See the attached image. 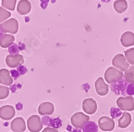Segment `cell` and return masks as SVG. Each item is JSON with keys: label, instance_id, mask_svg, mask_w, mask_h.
<instances>
[{"label": "cell", "instance_id": "cell-14", "mask_svg": "<svg viewBox=\"0 0 134 132\" xmlns=\"http://www.w3.org/2000/svg\"><path fill=\"white\" fill-rule=\"evenodd\" d=\"M32 6L28 0H20L17 7V11L20 15H26L30 12Z\"/></svg>", "mask_w": 134, "mask_h": 132}, {"label": "cell", "instance_id": "cell-32", "mask_svg": "<svg viewBox=\"0 0 134 132\" xmlns=\"http://www.w3.org/2000/svg\"><path fill=\"white\" fill-rule=\"evenodd\" d=\"M72 132H81V131L80 129H75L73 130L72 131Z\"/></svg>", "mask_w": 134, "mask_h": 132}, {"label": "cell", "instance_id": "cell-22", "mask_svg": "<svg viewBox=\"0 0 134 132\" xmlns=\"http://www.w3.org/2000/svg\"><path fill=\"white\" fill-rule=\"evenodd\" d=\"M2 4L3 8L11 11H14L15 8L16 0H2Z\"/></svg>", "mask_w": 134, "mask_h": 132}, {"label": "cell", "instance_id": "cell-5", "mask_svg": "<svg viewBox=\"0 0 134 132\" xmlns=\"http://www.w3.org/2000/svg\"><path fill=\"white\" fill-rule=\"evenodd\" d=\"M27 128L31 132H39L42 129L43 125L40 117L36 115L30 117L27 121Z\"/></svg>", "mask_w": 134, "mask_h": 132}, {"label": "cell", "instance_id": "cell-33", "mask_svg": "<svg viewBox=\"0 0 134 132\" xmlns=\"http://www.w3.org/2000/svg\"><path fill=\"white\" fill-rule=\"evenodd\" d=\"M103 2H105V3H108V2H109L111 0H101Z\"/></svg>", "mask_w": 134, "mask_h": 132}, {"label": "cell", "instance_id": "cell-30", "mask_svg": "<svg viewBox=\"0 0 134 132\" xmlns=\"http://www.w3.org/2000/svg\"><path fill=\"white\" fill-rule=\"evenodd\" d=\"M18 71L21 73V74H25V73L27 72V69L25 68V67H23V66H20L18 68Z\"/></svg>", "mask_w": 134, "mask_h": 132}, {"label": "cell", "instance_id": "cell-19", "mask_svg": "<svg viewBox=\"0 0 134 132\" xmlns=\"http://www.w3.org/2000/svg\"><path fill=\"white\" fill-rule=\"evenodd\" d=\"M113 7L118 14H122L127 9V2L126 0H117L113 3Z\"/></svg>", "mask_w": 134, "mask_h": 132}, {"label": "cell", "instance_id": "cell-24", "mask_svg": "<svg viewBox=\"0 0 134 132\" xmlns=\"http://www.w3.org/2000/svg\"><path fill=\"white\" fill-rule=\"evenodd\" d=\"M11 13L3 8H0V23L6 20L11 16Z\"/></svg>", "mask_w": 134, "mask_h": 132}, {"label": "cell", "instance_id": "cell-21", "mask_svg": "<svg viewBox=\"0 0 134 132\" xmlns=\"http://www.w3.org/2000/svg\"><path fill=\"white\" fill-rule=\"evenodd\" d=\"M82 129L83 132H97L98 126L94 122H88L85 125Z\"/></svg>", "mask_w": 134, "mask_h": 132}, {"label": "cell", "instance_id": "cell-11", "mask_svg": "<svg viewBox=\"0 0 134 132\" xmlns=\"http://www.w3.org/2000/svg\"><path fill=\"white\" fill-rule=\"evenodd\" d=\"M26 128V123L22 117H17L11 123V129L14 132H23Z\"/></svg>", "mask_w": 134, "mask_h": 132}, {"label": "cell", "instance_id": "cell-2", "mask_svg": "<svg viewBox=\"0 0 134 132\" xmlns=\"http://www.w3.org/2000/svg\"><path fill=\"white\" fill-rule=\"evenodd\" d=\"M89 121V117L83 113H76L71 117L70 122L72 125L76 129H82L84 126Z\"/></svg>", "mask_w": 134, "mask_h": 132}, {"label": "cell", "instance_id": "cell-3", "mask_svg": "<svg viewBox=\"0 0 134 132\" xmlns=\"http://www.w3.org/2000/svg\"><path fill=\"white\" fill-rule=\"evenodd\" d=\"M19 24L16 19L11 18L0 24V30L2 32L16 34L18 31Z\"/></svg>", "mask_w": 134, "mask_h": 132}, {"label": "cell", "instance_id": "cell-16", "mask_svg": "<svg viewBox=\"0 0 134 132\" xmlns=\"http://www.w3.org/2000/svg\"><path fill=\"white\" fill-rule=\"evenodd\" d=\"M121 42L124 47L134 45V34L131 32H124L121 37Z\"/></svg>", "mask_w": 134, "mask_h": 132}, {"label": "cell", "instance_id": "cell-25", "mask_svg": "<svg viewBox=\"0 0 134 132\" xmlns=\"http://www.w3.org/2000/svg\"><path fill=\"white\" fill-rule=\"evenodd\" d=\"M9 89L8 87L0 85V99H4L8 97Z\"/></svg>", "mask_w": 134, "mask_h": 132}, {"label": "cell", "instance_id": "cell-4", "mask_svg": "<svg viewBox=\"0 0 134 132\" xmlns=\"http://www.w3.org/2000/svg\"><path fill=\"white\" fill-rule=\"evenodd\" d=\"M117 105L121 110L132 111L134 110V99L132 97H119Z\"/></svg>", "mask_w": 134, "mask_h": 132}, {"label": "cell", "instance_id": "cell-26", "mask_svg": "<svg viewBox=\"0 0 134 132\" xmlns=\"http://www.w3.org/2000/svg\"><path fill=\"white\" fill-rule=\"evenodd\" d=\"M9 52L10 53V55H16L19 54V52H20V49L18 45L15 44H12L11 46H9Z\"/></svg>", "mask_w": 134, "mask_h": 132}, {"label": "cell", "instance_id": "cell-17", "mask_svg": "<svg viewBox=\"0 0 134 132\" xmlns=\"http://www.w3.org/2000/svg\"><path fill=\"white\" fill-rule=\"evenodd\" d=\"M131 123V116L129 113L124 112L118 121V125L120 128H126Z\"/></svg>", "mask_w": 134, "mask_h": 132}, {"label": "cell", "instance_id": "cell-23", "mask_svg": "<svg viewBox=\"0 0 134 132\" xmlns=\"http://www.w3.org/2000/svg\"><path fill=\"white\" fill-rule=\"evenodd\" d=\"M125 57L130 64H134V48L125 51Z\"/></svg>", "mask_w": 134, "mask_h": 132}, {"label": "cell", "instance_id": "cell-27", "mask_svg": "<svg viewBox=\"0 0 134 132\" xmlns=\"http://www.w3.org/2000/svg\"><path fill=\"white\" fill-rule=\"evenodd\" d=\"M61 120L59 118L55 119H50V122H49L48 125H51L52 127H54V128H60L61 126Z\"/></svg>", "mask_w": 134, "mask_h": 132}, {"label": "cell", "instance_id": "cell-29", "mask_svg": "<svg viewBox=\"0 0 134 132\" xmlns=\"http://www.w3.org/2000/svg\"><path fill=\"white\" fill-rule=\"evenodd\" d=\"M41 2V7L43 9H45L48 6V3L49 2V0H40Z\"/></svg>", "mask_w": 134, "mask_h": 132}, {"label": "cell", "instance_id": "cell-35", "mask_svg": "<svg viewBox=\"0 0 134 132\" xmlns=\"http://www.w3.org/2000/svg\"><path fill=\"white\" fill-rule=\"evenodd\" d=\"M63 132H66V131H63Z\"/></svg>", "mask_w": 134, "mask_h": 132}, {"label": "cell", "instance_id": "cell-7", "mask_svg": "<svg viewBox=\"0 0 134 132\" xmlns=\"http://www.w3.org/2000/svg\"><path fill=\"white\" fill-rule=\"evenodd\" d=\"M7 65L10 68H16L24 62L23 56L20 54L8 55L5 58Z\"/></svg>", "mask_w": 134, "mask_h": 132}, {"label": "cell", "instance_id": "cell-8", "mask_svg": "<svg viewBox=\"0 0 134 132\" xmlns=\"http://www.w3.org/2000/svg\"><path fill=\"white\" fill-rule=\"evenodd\" d=\"M99 127L102 131H112L115 128V122L113 119L108 117H100L98 121Z\"/></svg>", "mask_w": 134, "mask_h": 132}, {"label": "cell", "instance_id": "cell-6", "mask_svg": "<svg viewBox=\"0 0 134 132\" xmlns=\"http://www.w3.org/2000/svg\"><path fill=\"white\" fill-rule=\"evenodd\" d=\"M112 64L116 68H119L121 71H126L130 67V64L127 62L125 57L121 54L115 56L112 60Z\"/></svg>", "mask_w": 134, "mask_h": 132}, {"label": "cell", "instance_id": "cell-1", "mask_svg": "<svg viewBox=\"0 0 134 132\" xmlns=\"http://www.w3.org/2000/svg\"><path fill=\"white\" fill-rule=\"evenodd\" d=\"M124 78V73L114 67H109L105 73V79L107 83L112 84L121 81Z\"/></svg>", "mask_w": 134, "mask_h": 132}, {"label": "cell", "instance_id": "cell-28", "mask_svg": "<svg viewBox=\"0 0 134 132\" xmlns=\"http://www.w3.org/2000/svg\"><path fill=\"white\" fill-rule=\"evenodd\" d=\"M42 132H58V130L57 128H52L48 127V128H45Z\"/></svg>", "mask_w": 134, "mask_h": 132}, {"label": "cell", "instance_id": "cell-31", "mask_svg": "<svg viewBox=\"0 0 134 132\" xmlns=\"http://www.w3.org/2000/svg\"><path fill=\"white\" fill-rule=\"evenodd\" d=\"M11 73L12 74V76L15 79H17V77L19 76V73H17L16 70H11Z\"/></svg>", "mask_w": 134, "mask_h": 132}, {"label": "cell", "instance_id": "cell-20", "mask_svg": "<svg viewBox=\"0 0 134 132\" xmlns=\"http://www.w3.org/2000/svg\"><path fill=\"white\" fill-rule=\"evenodd\" d=\"M125 72L124 77H125V81L129 83L134 85V66L129 68Z\"/></svg>", "mask_w": 134, "mask_h": 132}, {"label": "cell", "instance_id": "cell-12", "mask_svg": "<svg viewBox=\"0 0 134 132\" xmlns=\"http://www.w3.org/2000/svg\"><path fill=\"white\" fill-rule=\"evenodd\" d=\"M95 89L97 94L100 96H105L108 93V85L105 83L103 78L99 77L97 79L95 82Z\"/></svg>", "mask_w": 134, "mask_h": 132}, {"label": "cell", "instance_id": "cell-9", "mask_svg": "<svg viewBox=\"0 0 134 132\" xmlns=\"http://www.w3.org/2000/svg\"><path fill=\"white\" fill-rule=\"evenodd\" d=\"M82 107L84 111L88 115L94 114L97 109V102L92 98L85 99L82 102Z\"/></svg>", "mask_w": 134, "mask_h": 132}, {"label": "cell", "instance_id": "cell-13", "mask_svg": "<svg viewBox=\"0 0 134 132\" xmlns=\"http://www.w3.org/2000/svg\"><path fill=\"white\" fill-rule=\"evenodd\" d=\"M54 111V107L50 102H44L41 103L38 107V113L41 116H50Z\"/></svg>", "mask_w": 134, "mask_h": 132}, {"label": "cell", "instance_id": "cell-18", "mask_svg": "<svg viewBox=\"0 0 134 132\" xmlns=\"http://www.w3.org/2000/svg\"><path fill=\"white\" fill-rule=\"evenodd\" d=\"M14 40H15V37L14 36L5 34H3L0 39V46L3 48H6L14 44Z\"/></svg>", "mask_w": 134, "mask_h": 132}, {"label": "cell", "instance_id": "cell-34", "mask_svg": "<svg viewBox=\"0 0 134 132\" xmlns=\"http://www.w3.org/2000/svg\"><path fill=\"white\" fill-rule=\"evenodd\" d=\"M2 36H3V32H2V31H1V30H0V39H1Z\"/></svg>", "mask_w": 134, "mask_h": 132}, {"label": "cell", "instance_id": "cell-15", "mask_svg": "<svg viewBox=\"0 0 134 132\" xmlns=\"http://www.w3.org/2000/svg\"><path fill=\"white\" fill-rule=\"evenodd\" d=\"M14 81L10 75V73L8 69L2 68L0 70V84L9 86L13 83Z\"/></svg>", "mask_w": 134, "mask_h": 132}, {"label": "cell", "instance_id": "cell-10", "mask_svg": "<svg viewBox=\"0 0 134 132\" xmlns=\"http://www.w3.org/2000/svg\"><path fill=\"white\" fill-rule=\"evenodd\" d=\"M15 108L12 105H5L0 108V118L3 120H10L15 116Z\"/></svg>", "mask_w": 134, "mask_h": 132}]
</instances>
